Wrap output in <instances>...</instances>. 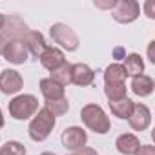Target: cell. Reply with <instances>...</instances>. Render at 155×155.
<instances>
[{
    "instance_id": "1",
    "label": "cell",
    "mask_w": 155,
    "mask_h": 155,
    "mask_svg": "<svg viewBox=\"0 0 155 155\" xmlns=\"http://www.w3.org/2000/svg\"><path fill=\"white\" fill-rule=\"evenodd\" d=\"M81 119H82V122L86 124L88 130H91L99 135H106L111 128V122H110V117L106 115V111L99 104H93V102L82 106Z\"/></svg>"
},
{
    "instance_id": "9",
    "label": "cell",
    "mask_w": 155,
    "mask_h": 155,
    "mask_svg": "<svg viewBox=\"0 0 155 155\" xmlns=\"http://www.w3.org/2000/svg\"><path fill=\"white\" fill-rule=\"evenodd\" d=\"M128 122H130L131 130H135V131H144V130H148L150 124H151V111H150V108H148L146 104L137 102V104L133 106L131 115L128 117Z\"/></svg>"
},
{
    "instance_id": "32",
    "label": "cell",
    "mask_w": 155,
    "mask_h": 155,
    "mask_svg": "<svg viewBox=\"0 0 155 155\" xmlns=\"http://www.w3.org/2000/svg\"><path fill=\"white\" fill-rule=\"evenodd\" d=\"M4 22H6V17L0 15V31H2V28H4Z\"/></svg>"
},
{
    "instance_id": "24",
    "label": "cell",
    "mask_w": 155,
    "mask_h": 155,
    "mask_svg": "<svg viewBox=\"0 0 155 155\" xmlns=\"http://www.w3.org/2000/svg\"><path fill=\"white\" fill-rule=\"evenodd\" d=\"M144 13H146V17L148 18H155V2L153 0H146L144 2Z\"/></svg>"
},
{
    "instance_id": "20",
    "label": "cell",
    "mask_w": 155,
    "mask_h": 155,
    "mask_svg": "<svg viewBox=\"0 0 155 155\" xmlns=\"http://www.w3.org/2000/svg\"><path fill=\"white\" fill-rule=\"evenodd\" d=\"M49 79L55 81V82L60 84V86H68V84H71V64L64 62L60 68H57L55 71H51Z\"/></svg>"
},
{
    "instance_id": "14",
    "label": "cell",
    "mask_w": 155,
    "mask_h": 155,
    "mask_svg": "<svg viewBox=\"0 0 155 155\" xmlns=\"http://www.w3.org/2000/svg\"><path fill=\"white\" fill-rule=\"evenodd\" d=\"M115 146H117V151L122 155H135L140 148V140L133 133H122L117 137Z\"/></svg>"
},
{
    "instance_id": "27",
    "label": "cell",
    "mask_w": 155,
    "mask_h": 155,
    "mask_svg": "<svg viewBox=\"0 0 155 155\" xmlns=\"http://www.w3.org/2000/svg\"><path fill=\"white\" fill-rule=\"evenodd\" d=\"M71 155H99V153H97V150L84 146V148H81V150H77V151H71Z\"/></svg>"
},
{
    "instance_id": "3",
    "label": "cell",
    "mask_w": 155,
    "mask_h": 155,
    "mask_svg": "<svg viewBox=\"0 0 155 155\" xmlns=\"http://www.w3.org/2000/svg\"><path fill=\"white\" fill-rule=\"evenodd\" d=\"M8 110L15 120H28V119L35 117V113L38 111V99L31 93L17 95L9 101Z\"/></svg>"
},
{
    "instance_id": "31",
    "label": "cell",
    "mask_w": 155,
    "mask_h": 155,
    "mask_svg": "<svg viewBox=\"0 0 155 155\" xmlns=\"http://www.w3.org/2000/svg\"><path fill=\"white\" fill-rule=\"evenodd\" d=\"M4 128V113H2V110H0V130Z\"/></svg>"
},
{
    "instance_id": "10",
    "label": "cell",
    "mask_w": 155,
    "mask_h": 155,
    "mask_svg": "<svg viewBox=\"0 0 155 155\" xmlns=\"http://www.w3.org/2000/svg\"><path fill=\"white\" fill-rule=\"evenodd\" d=\"M28 49L24 46L22 40H6V46H4V51H2V57L11 62V64H24L28 60Z\"/></svg>"
},
{
    "instance_id": "28",
    "label": "cell",
    "mask_w": 155,
    "mask_h": 155,
    "mask_svg": "<svg viewBox=\"0 0 155 155\" xmlns=\"http://www.w3.org/2000/svg\"><path fill=\"white\" fill-rule=\"evenodd\" d=\"M124 57H126V51H124V48L117 46V48L113 49V58H117V60H124Z\"/></svg>"
},
{
    "instance_id": "11",
    "label": "cell",
    "mask_w": 155,
    "mask_h": 155,
    "mask_svg": "<svg viewBox=\"0 0 155 155\" xmlns=\"http://www.w3.org/2000/svg\"><path fill=\"white\" fill-rule=\"evenodd\" d=\"M93 81H95V71L88 64H82V62L71 64V84L86 88V86H91Z\"/></svg>"
},
{
    "instance_id": "6",
    "label": "cell",
    "mask_w": 155,
    "mask_h": 155,
    "mask_svg": "<svg viewBox=\"0 0 155 155\" xmlns=\"http://www.w3.org/2000/svg\"><path fill=\"white\" fill-rule=\"evenodd\" d=\"M60 142L66 150L69 151H77V150H81L86 146L88 142V133L81 128V126H69L62 131L60 135Z\"/></svg>"
},
{
    "instance_id": "22",
    "label": "cell",
    "mask_w": 155,
    "mask_h": 155,
    "mask_svg": "<svg viewBox=\"0 0 155 155\" xmlns=\"http://www.w3.org/2000/svg\"><path fill=\"white\" fill-rule=\"evenodd\" d=\"M44 108L48 110V111H51L55 117H58V115H64V113H68V110H69V101L64 97V99H58V101H46L44 102Z\"/></svg>"
},
{
    "instance_id": "19",
    "label": "cell",
    "mask_w": 155,
    "mask_h": 155,
    "mask_svg": "<svg viewBox=\"0 0 155 155\" xmlns=\"http://www.w3.org/2000/svg\"><path fill=\"white\" fill-rule=\"evenodd\" d=\"M110 104V110H111V113L117 117V119H128L130 115H131V111H133V106H135V102L131 101V99H120V101H113V102H108Z\"/></svg>"
},
{
    "instance_id": "12",
    "label": "cell",
    "mask_w": 155,
    "mask_h": 155,
    "mask_svg": "<svg viewBox=\"0 0 155 155\" xmlns=\"http://www.w3.org/2000/svg\"><path fill=\"white\" fill-rule=\"evenodd\" d=\"M40 64L48 69V71H55L57 68H60L64 62H66V57H64V51L60 48H55V46H46L42 55L38 57Z\"/></svg>"
},
{
    "instance_id": "16",
    "label": "cell",
    "mask_w": 155,
    "mask_h": 155,
    "mask_svg": "<svg viewBox=\"0 0 155 155\" xmlns=\"http://www.w3.org/2000/svg\"><path fill=\"white\" fill-rule=\"evenodd\" d=\"M40 93L44 95L46 101H58V99L66 97V88L60 86V84H57L55 81H51L49 77H48V79L40 81Z\"/></svg>"
},
{
    "instance_id": "30",
    "label": "cell",
    "mask_w": 155,
    "mask_h": 155,
    "mask_svg": "<svg viewBox=\"0 0 155 155\" xmlns=\"http://www.w3.org/2000/svg\"><path fill=\"white\" fill-rule=\"evenodd\" d=\"M4 46H6V40H4L2 35H0V55H2V51H4Z\"/></svg>"
},
{
    "instance_id": "13",
    "label": "cell",
    "mask_w": 155,
    "mask_h": 155,
    "mask_svg": "<svg viewBox=\"0 0 155 155\" xmlns=\"http://www.w3.org/2000/svg\"><path fill=\"white\" fill-rule=\"evenodd\" d=\"M22 42H24V46H26L28 53H31L35 58H38V57L42 55L44 48L48 46V44H46V40H44V35H42L40 31H33V29H29V31L24 35Z\"/></svg>"
},
{
    "instance_id": "21",
    "label": "cell",
    "mask_w": 155,
    "mask_h": 155,
    "mask_svg": "<svg viewBox=\"0 0 155 155\" xmlns=\"http://www.w3.org/2000/svg\"><path fill=\"white\" fill-rule=\"evenodd\" d=\"M126 91H128L126 82L124 84H104V95L108 97L110 102L126 99Z\"/></svg>"
},
{
    "instance_id": "33",
    "label": "cell",
    "mask_w": 155,
    "mask_h": 155,
    "mask_svg": "<svg viewBox=\"0 0 155 155\" xmlns=\"http://www.w3.org/2000/svg\"><path fill=\"white\" fill-rule=\"evenodd\" d=\"M40 155H57V153H53V151H44V153H40Z\"/></svg>"
},
{
    "instance_id": "18",
    "label": "cell",
    "mask_w": 155,
    "mask_h": 155,
    "mask_svg": "<svg viewBox=\"0 0 155 155\" xmlns=\"http://www.w3.org/2000/svg\"><path fill=\"white\" fill-rule=\"evenodd\" d=\"M126 71L122 68V64L115 62V64H110L106 69H104V84H124L126 82Z\"/></svg>"
},
{
    "instance_id": "2",
    "label": "cell",
    "mask_w": 155,
    "mask_h": 155,
    "mask_svg": "<svg viewBox=\"0 0 155 155\" xmlns=\"http://www.w3.org/2000/svg\"><path fill=\"white\" fill-rule=\"evenodd\" d=\"M55 124H57V117L51 111H48L46 108H40L35 113V117L31 119L29 126H28V135H29L31 140L42 142V140H46L49 137V133L53 131Z\"/></svg>"
},
{
    "instance_id": "15",
    "label": "cell",
    "mask_w": 155,
    "mask_h": 155,
    "mask_svg": "<svg viewBox=\"0 0 155 155\" xmlns=\"http://www.w3.org/2000/svg\"><path fill=\"white\" fill-rule=\"evenodd\" d=\"M131 91L137 95V97H148L153 93V88H155V82L150 75H137V77H131Z\"/></svg>"
},
{
    "instance_id": "17",
    "label": "cell",
    "mask_w": 155,
    "mask_h": 155,
    "mask_svg": "<svg viewBox=\"0 0 155 155\" xmlns=\"http://www.w3.org/2000/svg\"><path fill=\"white\" fill-rule=\"evenodd\" d=\"M124 71L128 77H137L144 73V60L139 53H130L124 57V64H122Z\"/></svg>"
},
{
    "instance_id": "8",
    "label": "cell",
    "mask_w": 155,
    "mask_h": 155,
    "mask_svg": "<svg viewBox=\"0 0 155 155\" xmlns=\"http://www.w3.org/2000/svg\"><path fill=\"white\" fill-rule=\"evenodd\" d=\"M24 86V79L17 69H4L0 73V91L4 95H17Z\"/></svg>"
},
{
    "instance_id": "26",
    "label": "cell",
    "mask_w": 155,
    "mask_h": 155,
    "mask_svg": "<svg viewBox=\"0 0 155 155\" xmlns=\"http://www.w3.org/2000/svg\"><path fill=\"white\" fill-rule=\"evenodd\" d=\"M115 2L117 0H108V2H101V0H95V8H99V9H113V6H115Z\"/></svg>"
},
{
    "instance_id": "5",
    "label": "cell",
    "mask_w": 155,
    "mask_h": 155,
    "mask_svg": "<svg viewBox=\"0 0 155 155\" xmlns=\"http://www.w3.org/2000/svg\"><path fill=\"white\" fill-rule=\"evenodd\" d=\"M139 15H140V6L135 0H117L111 9V17L119 24H131L139 18Z\"/></svg>"
},
{
    "instance_id": "7",
    "label": "cell",
    "mask_w": 155,
    "mask_h": 155,
    "mask_svg": "<svg viewBox=\"0 0 155 155\" xmlns=\"http://www.w3.org/2000/svg\"><path fill=\"white\" fill-rule=\"evenodd\" d=\"M28 31H29V28L26 26V22L20 17L9 15V17H6L4 28L0 33L4 35V40H22Z\"/></svg>"
},
{
    "instance_id": "25",
    "label": "cell",
    "mask_w": 155,
    "mask_h": 155,
    "mask_svg": "<svg viewBox=\"0 0 155 155\" xmlns=\"http://www.w3.org/2000/svg\"><path fill=\"white\" fill-rule=\"evenodd\" d=\"M135 155H155V148L151 144H140V148Z\"/></svg>"
},
{
    "instance_id": "23",
    "label": "cell",
    "mask_w": 155,
    "mask_h": 155,
    "mask_svg": "<svg viewBox=\"0 0 155 155\" xmlns=\"http://www.w3.org/2000/svg\"><path fill=\"white\" fill-rule=\"evenodd\" d=\"M0 155H26V146L18 140H8L0 146Z\"/></svg>"
},
{
    "instance_id": "29",
    "label": "cell",
    "mask_w": 155,
    "mask_h": 155,
    "mask_svg": "<svg viewBox=\"0 0 155 155\" xmlns=\"http://www.w3.org/2000/svg\"><path fill=\"white\" fill-rule=\"evenodd\" d=\"M155 40H151L150 44H148V58H150V62H153L155 64Z\"/></svg>"
},
{
    "instance_id": "4",
    "label": "cell",
    "mask_w": 155,
    "mask_h": 155,
    "mask_svg": "<svg viewBox=\"0 0 155 155\" xmlns=\"http://www.w3.org/2000/svg\"><path fill=\"white\" fill-rule=\"evenodd\" d=\"M49 35L53 38L55 44H58L62 49L66 51H77L79 49V35L75 33V29H71L68 24H62V22H57L49 28Z\"/></svg>"
}]
</instances>
